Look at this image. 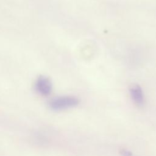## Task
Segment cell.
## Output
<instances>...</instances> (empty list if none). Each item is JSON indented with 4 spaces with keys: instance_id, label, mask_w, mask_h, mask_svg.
<instances>
[{
    "instance_id": "6da1fadb",
    "label": "cell",
    "mask_w": 156,
    "mask_h": 156,
    "mask_svg": "<svg viewBox=\"0 0 156 156\" xmlns=\"http://www.w3.org/2000/svg\"><path fill=\"white\" fill-rule=\"evenodd\" d=\"M79 103V99L75 96H62L52 99L49 102V106L53 110L60 111L76 107Z\"/></svg>"
},
{
    "instance_id": "7a4b0ae2",
    "label": "cell",
    "mask_w": 156,
    "mask_h": 156,
    "mask_svg": "<svg viewBox=\"0 0 156 156\" xmlns=\"http://www.w3.org/2000/svg\"><path fill=\"white\" fill-rule=\"evenodd\" d=\"M35 91L40 95L47 96L52 90V83L49 78L46 76H39L34 83Z\"/></svg>"
},
{
    "instance_id": "3957f363",
    "label": "cell",
    "mask_w": 156,
    "mask_h": 156,
    "mask_svg": "<svg viewBox=\"0 0 156 156\" xmlns=\"http://www.w3.org/2000/svg\"><path fill=\"white\" fill-rule=\"evenodd\" d=\"M130 94L133 102L138 107H142L144 103V96L141 87L133 85L130 88Z\"/></svg>"
},
{
    "instance_id": "277c9868",
    "label": "cell",
    "mask_w": 156,
    "mask_h": 156,
    "mask_svg": "<svg viewBox=\"0 0 156 156\" xmlns=\"http://www.w3.org/2000/svg\"><path fill=\"white\" fill-rule=\"evenodd\" d=\"M119 153L122 156H134L131 151L126 149H121L119 151Z\"/></svg>"
}]
</instances>
